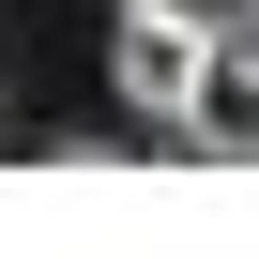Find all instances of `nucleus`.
Listing matches in <instances>:
<instances>
[{"instance_id": "obj_1", "label": "nucleus", "mask_w": 259, "mask_h": 259, "mask_svg": "<svg viewBox=\"0 0 259 259\" xmlns=\"http://www.w3.org/2000/svg\"><path fill=\"white\" fill-rule=\"evenodd\" d=\"M198 61H213V31H168V16H122V107H138V122H183Z\"/></svg>"}, {"instance_id": "obj_2", "label": "nucleus", "mask_w": 259, "mask_h": 259, "mask_svg": "<svg viewBox=\"0 0 259 259\" xmlns=\"http://www.w3.org/2000/svg\"><path fill=\"white\" fill-rule=\"evenodd\" d=\"M168 138H183V153H259V61H244V46H213V61H198V92H183Z\"/></svg>"}, {"instance_id": "obj_3", "label": "nucleus", "mask_w": 259, "mask_h": 259, "mask_svg": "<svg viewBox=\"0 0 259 259\" xmlns=\"http://www.w3.org/2000/svg\"><path fill=\"white\" fill-rule=\"evenodd\" d=\"M122 16H168V31H213V46H244V31H259V0H122Z\"/></svg>"}]
</instances>
